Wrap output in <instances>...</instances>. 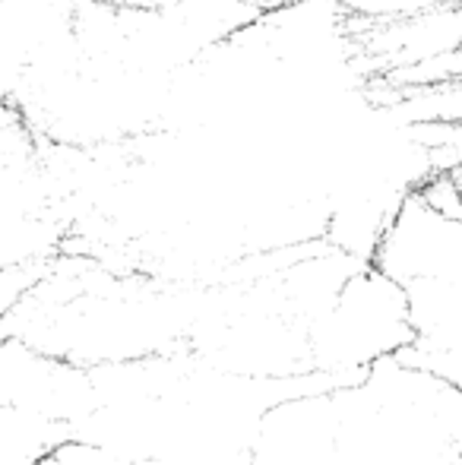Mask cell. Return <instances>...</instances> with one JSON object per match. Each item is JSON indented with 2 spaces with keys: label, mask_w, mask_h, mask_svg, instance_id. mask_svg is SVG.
Instances as JSON below:
<instances>
[{
  "label": "cell",
  "mask_w": 462,
  "mask_h": 465,
  "mask_svg": "<svg viewBox=\"0 0 462 465\" xmlns=\"http://www.w3.org/2000/svg\"><path fill=\"white\" fill-rule=\"evenodd\" d=\"M412 342L406 288L374 266L355 269L307 326V358L323 377H348L355 383L370 367L399 358Z\"/></svg>",
  "instance_id": "6da1fadb"
},
{
  "label": "cell",
  "mask_w": 462,
  "mask_h": 465,
  "mask_svg": "<svg viewBox=\"0 0 462 465\" xmlns=\"http://www.w3.org/2000/svg\"><path fill=\"white\" fill-rule=\"evenodd\" d=\"M70 437L73 431L63 421L23 409H0V465H35Z\"/></svg>",
  "instance_id": "7a4b0ae2"
}]
</instances>
